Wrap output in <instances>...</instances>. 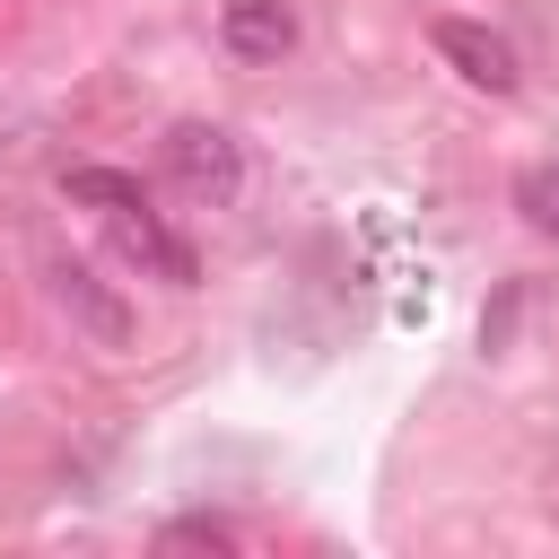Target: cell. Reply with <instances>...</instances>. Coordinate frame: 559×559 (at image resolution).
Segmentation results:
<instances>
[{"mask_svg":"<svg viewBox=\"0 0 559 559\" xmlns=\"http://www.w3.org/2000/svg\"><path fill=\"white\" fill-rule=\"evenodd\" d=\"M114 245H122V253H131L140 271H157L166 288H192V280H201V262H192V245H183V236H175V227H166V218H157L148 201L114 218Z\"/></svg>","mask_w":559,"mask_h":559,"instance_id":"obj_4","label":"cell"},{"mask_svg":"<svg viewBox=\"0 0 559 559\" xmlns=\"http://www.w3.org/2000/svg\"><path fill=\"white\" fill-rule=\"evenodd\" d=\"M157 542H166V550H236V533H227L218 515H183V524H166Z\"/></svg>","mask_w":559,"mask_h":559,"instance_id":"obj_8","label":"cell"},{"mask_svg":"<svg viewBox=\"0 0 559 559\" xmlns=\"http://www.w3.org/2000/svg\"><path fill=\"white\" fill-rule=\"evenodd\" d=\"M515 210H524V218H533L542 236H559V157H550V166H524V175H515Z\"/></svg>","mask_w":559,"mask_h":559,"instance_id":"obj_7","label":"cell"},{"mask_svg":"<svg viewBox=\"0 0 559 559\" xmlns=\"http://www.w3.org/2000/svg\"><path fill=\"white\" fill-rule=\"evenodd\" d=\"M218 44L236 61H280L297 44V9L288 0H218Z\"/></svg>","mask_w":559,"mask_h":559,"instance_id":"obj_5","label":"cell"},{"mask_svg":"<svg viewBox=\"0 0 559 559\" xmlns=\"http://www.w3.org/2000/svg\"><path fill=\"white\" fill-rule=\"evenodd\" d=\"M44 297H52V314H61L79 341H96V349H131V306H122L87 262L52 253V262H44Z\"/></svg>","mask_w":559,"mask_h":559,"instance_id":"obj_1","label":"cell"},{"mask_svg":"<svg viewBox=\"0 0 559 559\" xmlns=\"http://www.w3.org/2000/svg\"><path fill=\"white\" fill-rule=\"evenodd\" d=\"M166 175H175L192 201H236L245 148H236V131H218V122H175V131H166Z\"/></svg>","mask_w":559,"mask_h":559,"instance_id":"obj_2","label":"cell"},{"mask_svg":"<svg viewBox=\"0 0 559 559\" xmlns=\"http://www.w3.org/2000/svg\"><path fill=\"white\" fill-rule=\"evenodd\" d=\"M437 52L472 79V87H489V96H515V44L498 35V26H472V17H437Z\"/></svg>","mask_w":559,"mask_h":559,"instance_id":"obj_3","label":"cell"},{"mask_svg":"<svg viewBox=\"0 0 559 559\" xmlns=\"http://www.w3.org/2000/svg\"><path fill=\"white\" fill-rule=\"evenodd\" d=\"M70 201L122 218V210H140V175H122V166H70Z\"/></svg>","mask_w":559,"mask_h":559,"instance_id":"obj_6","label":"cell"}]
</instances>
